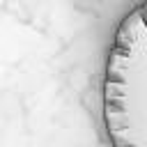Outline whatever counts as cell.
I'll return each mask as SVG.
<instances>
[{
    "label": "cell",
    "mask_w": 147,
    "mask_h": 147,
    "mask_svg": "<svg viewBox=\"0 0 147 147\" xmlns=\"http://www.w3.org/2000/svg\"><path fill=\"white\" fill-rule=\"evenodd\" d=\"M101 119L110 147H147V0L113 34L101 78Z\"/></svg>",
    "instance_id": "1"
}]
</instances>
